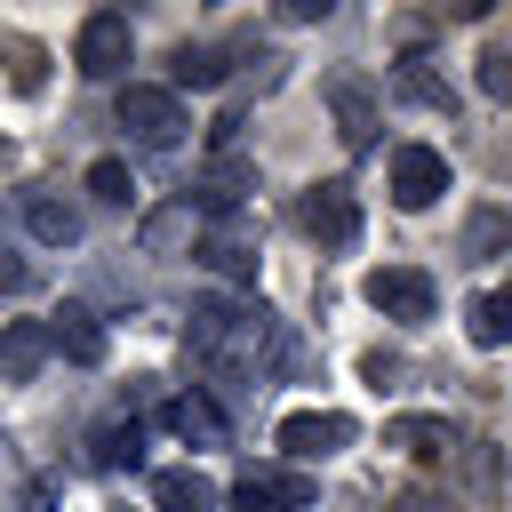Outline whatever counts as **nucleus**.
Segmentation results:
<instances>
[{"instance_id":"1","label":"nucleus","mask_w":512,"mask_h":512,"mask_svg":"<svg viewBox=\"0 0 512 512\" xmlns=\"http://www.w3.org/2000/svg\"><path fill=\"white\" fill-rule=\"evenodd\" d=\"M112 120H120L144 152H176V144H184V128H192L184 96H176V88H152V80H128V88H120V104H112Z\"/></svg>"},{"instance_id":"2","label":"nucleus","mask_w":512,"mask_h":512,"mask_svg":"<svg viewBox=\"0 0 512 512\" xmlns=\"http://www.w3.org/2000/svg\"><path fill=\"white\" fill-rule=\"evenodd\" d=\"M360 296H368L384 320H400V328H424V320L440 312V288H432L424 264H376V272L360 280Z\"/></svg>"},{"instance_id":"3","label":"nucleus","mask_w":512,"mask_h":512,"mask_svg":"<svg viewBox=\"0 0 512 512\" xmlns=\"http://www.w3.org/2000/svg\"><path fill=\"white\" fill-rule=\"evenodd\" d=\"M448 184H456V176H448V152H432V144H392V160H384V192H392V208L424 216Z\"/></svg>"},{"instance_id":"4","label":"nucleus","mask_w":512,"mask_h":512,"mask_svg":"<svg viewBox=\"0 0 512 512\" xmlns=\"http://www.w3.org/2000/svg\"><path fill=\"white\" fill-rule=\"evenodd\" d=\"M128 56H136V32H128V16H120V8H96V16H80L72 64H80L88 80H120V72H128Z\"/></svg>"},{"instance_id":"5","label":"nucleus","mask_w":512,"mask_h":512,"mask_svg":"<svg viewBox=\"0 0 512 512\" xmlns=\"http://www.w3.org/2000/svg\"><path fill=\"white\" fill-rule=\"evenodd\" d=\"M296 224H304V240H320V248H352V240H360V200H352V184H344V176L312 184V192L296 200Z\"/></svg>"},{"instance_id":"6","label":"nucleus","mask_w":512,"mask_h":512,"mask_svg":"<svg viewBox=\"0 0 512 512\" xmlns=\"http://www.w3.org/2000/svg\"><path fill=\"white\" fill-rule=\"evenodd\" d=\"M312 472H296V464H248L240 480H232V504L240 512H312Z\"/></svg>"},{"instance_id":"7","label":"nucleus","mask_w":512,"mask_h":512,"mask_svg":"<svg viewBox=\"0 0 512 512\" xmlns=\"http://www.w3.org/2000/svg\"><path fill=\"white\" fill-rule=\"evenodd\" d=\"M352 440H360V424H352L344 408H296V416H280L288 464H320V456H336V448H352Z\"/></svg>"},{"instance_id":"8","label":"nucleus","mask_w":512,"mask_h":512,"mask_svg":"<svg viewBox=\"0 0 512 512\" xmlns=\"http://www.w3.org/2000/svg\"><path fill=\"white\" fill-rule=\"evenodd\" d=\"M320 96H328V112H336V136H344L352 152H368V144H376V128H384L376 88H368L360 72H328V80H320Z\"/></svg>"},{"instance_id":"9","label":"nucleus","mask_w":512,"mask_h":512,"mask_svg":"<svg viewBox=\"0 0 512 512\" xmlns=\"http://www.w3.org/2000/svg\"><path fill=\"white\" fill-rule=\"evenodd\" d=\"M248 192H256V160H248V152H216L184 200H200L208 216H232V224H240V200H248Z\"/></svg>"},{"instance_id":"10","label":"nucleus","mask_w":512,"mask_h":512,"mask_svg":"<svg viewBox=\"0 0 512 512\" xmlns=\"http://www.w3.org/2000/svg\"><path fill=\"white\" fill-rule=\"evenodd\" d=\"M448 464H456V496L472 512H496V496H504V448L496 440H464Z\"/></svg>"},{"instance_id":"11","label":"nucleus","mask_w":512,"mask_h":512,"mask_svg":"<svg viewBox=\"0 0 512 512\" xmlns=\"http://www.w3.org/2000/svg\"><path fill=\"white\" fill-rule=\"evenodd\" d=\"M48 320H8L0 328V384H32L40 368H48Z\"/></svg>"},{"instance_id":"12","label":"nucleus","mask_w":512,"mask_h":512,"mask_svg":"<svg viewBox=\"0 0 512 512\" xmlns=\"http://www.w3.org/2000/svg\"><path fill=\"white\" fill-rule=\"evenodd\" d=\"M48 344H56L72 368H104V328H96V312H88V304L48 312Z\"/></svg>"},{"instance_id":"13","label":"nucleus","mask_w":512,"mask_h":512,"mask_svg":"<svg viewBox=\"0 0 512 512\" xmlns=\"http://www.w3.org/2000/svg\"><path fill=\"white\" fill-rule=\"evenodd\" d=\"M192 256H200L216 280H256V264H264V256H256V240H248V224H216Z\"/></svg>"},{"instance_id":"14","label":"nucleus","mask_w":512,"mask_h":512,"mask_svg":"<svg viewBox=\"0 0 512 512\" xmlns=\"http://www.w3.org/2000/svg\"><path fill=\"white\" fill-rule=\"evenodd\" d=\"M456 256L464 264H496V256H512V208H472L464 216V232H456Z\"/></svg>"},{"instance_id":"15","label":"nucleus","mask_w":512,"mask_h":512,"mask_svg":"<svg viewBox=\"0 0 512 512\" xmlns=\"http://www.w3.org/2000/svg\"><path fill=\"white\" fill-rule=\"evenodd\" d=\"M168 432L192 440V448H224L232 424H224V408H216L208 392H176V400H168Z\"/></svg>"},{"instance_id":"16","label":"nucleus","mask_w":512,"mask_h":512,"mask_svg":"<svg viewBox=\"0 0 512 512\" xmlns=\"http://www.w3.org/2000/svg\"><path fill=\"white\" fill-rule=\"evenodd\" d=\"M384 448H408V456H456L464 432H456L448 416H392V424H384Z\"/></svg>"},{"instance_id":"17","label":"nucleus","mask_w":512,"mask_h":512,"mask_svg":"<svg viewBox=\"0 0 512 512\" xmlns=\"http://www.w3.org/2000/svg\"><path fill=\"white\" fill-rule=\"evenodd\" d=\"M152 512H216V480L192 464H168L152 472Z\"/></svg>"},{"instance_id":"18","label":"nucleus","mask_w":512,"mask_h":512,"mask_svg":"<svg viewBox=\"0 0 512 512\" xmlns=\"http://www.w3.org/2000/svg\"><path fill=\"white\" fill-rule=\"evenodd\" d=\"M24 224H32V240H48V248H72V240H80V208H72V200H56L48 184H32V192H24Z\"/></svg>"},{"instance_id":"19","label":"nucleus","mask_w":512,"mask_h":512,"mask_svg":"<svg viewBox=\"0 0 512 512\" xmlns=\"http://www.w3.org/2000/svg\"><path fill=\"white\" fill-rule=\"evenodd\" d=\"M464 336H472L480 352H504V344H512V288L472 296V304H464Z\"/></svg>"},{"instance_id":"20","label":"nucleus","mask_w":512,"mask_h":512,"mask_svg":"<svg viewBox=\"0 0 512 512\" xmlns=\"http://www.w3.org/2000/svg\"><path fill=\"white\" fill-rule=\"evenodd\" d=\"M136 240H144V256H176V248H192V200L152 208V216L136 224Z\"/></svg>"},{"instance_id":"21","label":"nucleus","mask_w":512,"mask_h":512,"mask_svg":"<svg viewBox=\"0 0 512 512\" xmlns=\"http://www.w3.org/2000/svg\"><path fill=\"white\" fill-rule=\"evenodd\" d=\"M96 464H104V472H136V464H144V432H136V416H128V424H120V416L96 424Z\"/></svg>"},{"instance_id":"22","label":"nucleus","mask_w":512,"mask_h":512,"mask_svg":"<svg viewBox=\"0 0 512 512\" xmlns=\"http://www.w3.org/2000/svg\"><path fill=\"white\" fill-rule=\"evenodd\" d=\"M400 96H416V104H432V112H456V88L432 72V56H400Z\"/></svg>"},{"instance_id":"23","label":"nucleus","mask_w":512,"mask_h":512,"mask_svg":"<svg viewBox=\"0 0 512 512\" xmlns=\"http://www.w3.org/2000/svg\"><path fill=\"white\" fill-rule=\"evenodd\" d=\"M88 192H96L104 208H128V200H136V176H128V160H112V152H104V160H88Z\"/></svg>"},{"instance_id":"24","label":"nucleus","mask_w":512,"mask_h":512,"mask_svg":"<svg viewBox=\"0 0 512 512\" xmlns=\"http://www.w3.org/2000/svg\"><path fill=\"white\" fill-rule=\"evenodd\" d=\"M216 80H224L216 48H176V88H216Z\"/></svg>"},{"instance_id":"25","label":"nucleus","mask_w":512,"mask_h":512,"mask_svg":"<svg viewBox=\"0 0 512 512\" xmlns=\"http://www.w3.org/2000/svg\"><path fill=\"white\" fill-rule=\"evenodd\" d=\"M480 96L512 104V48H480Z\"/></svg>"},{"instance_id":"26","label":"nucleus","mask_w":512,"mask_h":512,"mask_svg":"<svg viewBox=\"0 0 512 512\" xmlns=\"http://www.w3.org/2000/svg\"><path fill=\"white\" fill-rule=\"evenodd\" d=\"M360 376H368V392H392V384L408 376V360H400V352H360Z\"/></svg>"},{"instance_id":"27","label":"nucleus","mask_w":512,"mask_h":512,"mask_svg":"<svg viewBox=\"0 0 512 512\" xmlns=\"http://www.w3.org/2000/svg\"><path fill=\"white\" fill-rule=\"evenodd\" d=\"M24 288H32V264H24L8 240H0V296H24Z\"/></svg>"},{"instance_id":"28","label":"nucleus","mask_w":512,"mask_h":512,"mask_svg":"<svg viewBox=\"0 0 512 512\" xmlns=\"http://www.w3.org/2000/svg\"><path fill=\"white\" fill-rule=\"evenodd\" d=\"M392 512H448V504H440L432 488H400V496H392Z\"/></svg>"},{"instance_id":"29","label":"nucleus","mask_w":512,"mask_h":512,"mask_svg":"<svg viewBox=\"0 0 512 512\" xmlns=\"http://www.w3.org/2000/svg\"><path fill=\"white\" fill-rule=\"evenodd\" d=\"M280 16H288V24H320V16H328V0H288Z\"/></svg>"},{"instance_id":"30","label":"nucleus","mask_w":512,"mask_h":512,"mask_svg":"<svg viewBox=\"0 0 512 512\" xmlns=\"http://www.w3.org/2000/svg\"><path fill=\"white\" fill-rule=\"evenodd\" d=\"M16 512H48V488H40V480H24V488H16Z\"/></svg>"}]
</instances>
